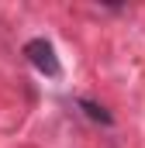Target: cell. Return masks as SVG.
Instances as JSON below:
<instances>
[{"instance_id":"1","label":"cell","mask_w":145,"mask_h":148,"mask_svg":"<svg viewBox=\"0 0 145 148\" xmlns=\"http://www.w3.org/2000/svg\"><path fill=\"white\" fill-rule=\"evenodd\" d=\"M24 55H28V62L35 66L38 73H45V76H59L62 73V66H59V59H55V48H52L45 38H31V41L24 45Z\"/></svg>"},{"instance_id":"2","label":"cell","mask_w":145,"mask_h":148,"mask_svg":"<svg viewBox=\"0 0 145 148\" xmlns=\"http://www.w3.org/2000/svg\"><path fill=\"white\" fill-rule=\"evenodd\" d=\"M79 107H83V110L90 114V117H93V121H100V124H110V114L104 110V107H97V103H93V100H79Z\"/></svg>"}]
</instances>
